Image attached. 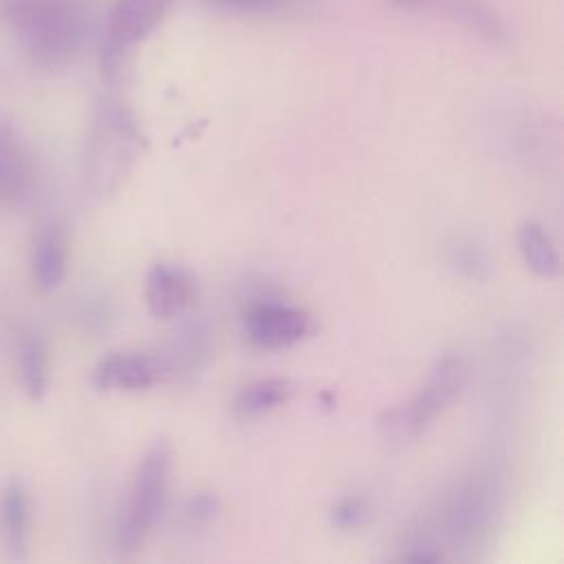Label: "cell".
Instances as JSON below:
<instances>
[{"instance_id":"6da1fadb","label":"cell","mask_w":564,"mask_h":564,"mask_svg":"<svg viewBox=\"0 0 564 564\" xmlns=\"http://www.w3.org/2000/svg\"><path fill=\"white\" fill-rule=\"evenodd\" d=\"M170 469H172V447L165 438H159L145 449V454L137 465L126 513L119 524L121 551L126 553L137 551L145 542L154 524L159 522L167 500Z\"/></svg>"},{"instance_id":"7a4b0ae2","label":"cell","mask_w":564,"mask_h":564,"mask_svg":"<svg viewBox=\"0 0 564 564\" xmlns=\"http://www.w3.org/2000/svg\"><path fill=\"white\" fill-rule=\"evenodd\" d=\"M463 379H465V370L460 359L454 355H445L443 359L436 361V366L432 368L421 390L408 403L386 414V421L381 423V427L386 430V434L399 441L421 434L458 397L463 388Z\"/></svg>"},{"instance_id":"3957f363","label":"cell","mask_w":564,"mask_h":564,"mask_svg":"<svg viewBox=\"0 0 564 564\" xmlns=\"http://www.w3.org/2000/svg\"><path fill=\"white\" fill-rule=\"evenodd\" d=\"M145 139L134 119L121 108H106L90 150V181L99 194H110L126 178Z\"/></svg>"},{"instance_id":"277c9868","label":"cell","mask_w":564,"mask_h":564,"mask_svg":"<svg viewBox=\"0 0 564 564\" xmlns=\"http://www.w3.org/2000/svg\"><path fill=\"white\" fill-rule=\"evenodd\" d=\"M176 0H117L106 24L104 64L115 73L119 62L141 44Z\"/></svg>"},{"instance_id":"5b68a950","label":"cell","mask_w":564,"mask_h":564,"mask_svg":"<svg viewBox=\"0 0 564 564\" xmlns=\"http://www.w3.org/2000/svg\"><path fill=\"white\" fill-rule=\"evenodd\" d=\"M313 330V319L304 308L262 300L245 313V335L256 348L280 350L306 339Z\"/></svg>"},{"instance_id":"8992f818","label":"cell","mask_w":564,"mask_h":564,"mask_svg":"<svg viewBox=\"0 0 564 564\" xmlns=\"http://www.w3.org/2000/svg\"><path fill=\"white\" fill-rule=\"evenodd\" d=\"M167 364L150 352H110L93 368V386L104 392H139L163 381Z\"/></svg>"},{"instance_id":"52a82bcc","label":"cell","mask_w":564,"mask_h":564,"mask_svg":"<svg viewBox=\"0 0 564 564\" xmlns=\"http://www.w3.org/2000/svg\"><path fill=\"white\" fill-rule=\"evenodd\" d=\"M143 295L152 317L172 319L194 304L196 278L181 264L156 262L145 273Z\"/></svg>"},{"instance_id":"ba28073f","label":"cell","mask_w":564,"mask_h":564,"mask_svg":"<svg viewBox=\"0 0 564 564\" xmlns=\"http://www.w3.org/2000/svg\"><path fill=\"white\" fill-rule=\"evenodd\" d=\"M491 518L489 489L482 482H463L445 507L449 538L458 542H476Z\"/></svg>"},{"instance_id":"9c48e42d","label":"cell","mask_w":564,"mask_h":564,"mask_svg":"<svg viewBox=\"0 0 564 564\" xmlns=\"http://www.w3.org/2000/svg\"><path fill=\"white\" fill-rule=\"evenodd\" d=\"M66 236L57 225H46L33 245V280L42 291H53L66 275Z\"/></svg>"},{"instance_id":"30bf717a","label":"cell","mask_w":564,"mask_h":564,"mask_svg":"<svg viewBox=\"0 0 564 564\" xmlns=\"http://www.w3.org/2000/svg\"><path fill=\"white\" fill-rule=\"evenodd\" d=\"M29 527H31V509L29 496L18 482L4 485L0 491V533L4 546L15 555L24 557L29 549Z\"/></svg>"},{"instance_id":"8fae6325","label":"cell","mask_w":564,"mask_h":564,"mask_svg":"<svg viewBox=\"0 0 564 564\" xmlns=\"http://www.w3.org/2000/svg\"><path fill=\"white\" fill-rule=\"evenodd\" d=\"M518 249L524 264L540 278H555L560 275L562 262L555 242L544 231L542 225L527 220L518 227Z\"/></svg>"},{"instance_id":"7c38bea8","label":"cell","mask_w":564,"mask_h":564,"mask_svg":"<svg viewBox=\"0 0 564 564\" xmlns=\"http://www.w3.org/2000/svg\"><path fill=\"white\" fill-rule=\"evenodd\" d=\"M293 394V383L282 377H264L247 383L236 394L234 408L240 416H260L284 405Z\"/></svg>"},{"instance_id":"4fadbf2b","label":"cell","mask_w":564,"mask_h":564,"mask_svg":"<svg viewBox=\"0 0 564 564\" xmlns=\"http://www.w3.org/2000/svg\"><path fill=\"white\" fill-rule=\"evenodd\" d=\"M18 375L31 401H42L48 390V352L37 335H24L18 344Z\"/></svg>"},{"instance_id":"5bb4252c","label":"cell","mask_w":564,"mask_h":564,"mask_svg":"<svg viewBox=\"0 0 564 564\" xmlns=\"http://www.w3.org/2000/svg\"><path fill=\"white\" fill-rule=\"evenodd\" d=\"M368 518V505L364 498L359 496H344L335 502L333 511H330V520L333 527H337L339 531H350L357 529L366 522Z\"/></svg>"},{"instance_id":"9a60e30c","label":"cell","mask_w":564,"mask_h":564,"mask_svg":"<svg viewBox=\"0 0 564 564\" xmlns=\"http://www.w3.org/2000/svg\"><path fill=\"white\" fill-rule=\"evenodd\" d=\"M218 511V500L216 496L209 494H200L196 498L189 500V505L185 507V518L189 520V524H205L207 520H212Z\"/></svg>"},{"instance_id":"2e32d148","label":"cell","mask_w":564,"mask_h":564,"mask_svg":"<svg viewBox=\"0 0 564 564\" xmlns=\"http://www.w3.org/2000/svg\"><path fill=\"white\" fill-rule=\"evenodd\" d=\"M454 262L458 264V269L465 275H471V278H478V269H487V260H485V256L476 247H467V249L456 251V260Z\"/></svg>"},{"instance_id":"e0dca14e","label":"cell","mask_w":564,"mask_h":564,"mask_svg":"<svg viewBox=\"0 0 564 564\" xmlns=\"http://www.w3.org/2000/svg\"><path fill=\"white\" fill-rule=\"evenodd\" d=\"M214 4L223 7V9H236V11H249V9H260L267 7L275 0H212Z\"/></svg>"},{"instance_id":"ac0fdd59","label":"cell","mask_w":564,"mask_h":564,"mask_svg":"<svg viewBox=\"0 0 564 564\" xmlns=\"http://www.w3.org/2000/svg\"><path fill=\"white\" fill-rule=\"evenodd\" d=\"M392 2L399 7H421V4H427L430 0H392Z\"/></svg>"}]
</instances>
